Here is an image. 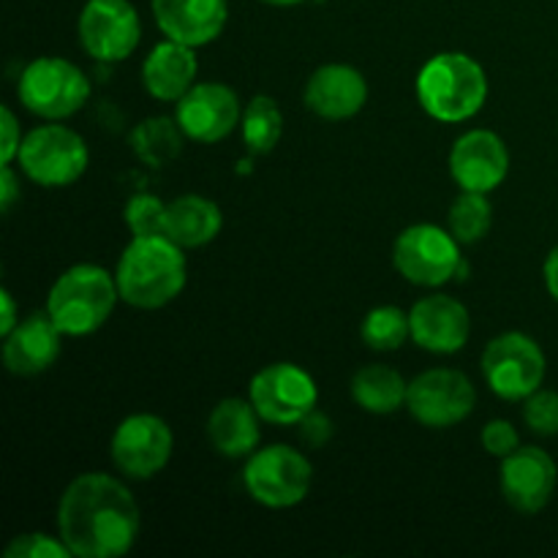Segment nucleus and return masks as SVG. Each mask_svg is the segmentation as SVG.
I'll return each instance as SVG.
<instances>
[{
    "label": "nucleus",
    "instance_id": "1",
    "mask_svg": "<svg viewBox=\"0 0 558 558\" xmlns=\"http://www.w3.org/2000/svg\"><path fill=\"white\" fill-rule=\"evenodd\" d=\"M142 512L123 480L87 472L58 501V534L74 558H120L136 545Z\"/></svg>",
    "mask_w": 558,
    "mask_h": 558
},
{
    "label": "nucleus",
    "instance_id": "2",
    "mask_svg": "<svg viewBox=\"0 0 558 558\" xmlns=\"http://www.w3.org/2000/svg\"><path fill=\"white\" fill-rule=\"evenodd\" d=\"M114 281L123 303L140 311H158L174 303L189 283L185 248L163 234L131 238L114 267Z\"/></svg>",
    "mask_w": 558,
    "mask_h": 558
},
{
    "label": "nucleus",
    "instance_id": "3",
    "mask_svg": "<svg viewBox=\"0 0 558 558\" xmlns=\"http://www.w3.org/2000/svg\"><path fill=\"white\" fill-rule=\"evenodd\" d=\"M414 93L428 118L439 123H463L488 101V74L472 54L439 52L417 71Z\"/></svg>",
    "mask_w": 558,
    "mask_h": 558
},
{
    "label": "nucleus",
    "instance_id": "4",
    "mask_svg": "<svg viewBox=\"0 0 558 558\" xmlns=\"http://www.w3.org/2000/svg\"><path fill=\"white\" fill-rule=\"evenodd\" d=\"M114 272L101 265H74L60 272L47 294V314L65 338H85L101 330L118 305Z\"/></svg>",
    "mask_w": 558,
    "mask_h": 558
},
{
    "label": "nucleus",
    "instance_id": "5",
    "mask_svg": "<svg viewBox=\"0 0 558 558\" xmlns=\"http://www.w3.org/2000/svg\"><path fill=\"white\" fill-rule=\"evenodd\" d=\"M90 163V150L80 131L69 129L60 120H47L25 134L16 156V167L44 189H65L74 185Z\"/></svg>",
    "mask_w": 558,
    "mask_h": 558
},
{
    "label": "nucleus",
    "instance_id": "6",
    "mask_svg": "<svg viewBox=\"0 0 558 558\" xmlns=\"http://www.w3.org/2000/svg\"><path fill=\"white\" fill-rule=\"evenodd\" d=\"M16 98L41 120H69L90 98V80L71 60L44 54L31 60L16 80Z\"/></svg>",
    "mask_w": 558,
    "mask_h": 558
},
{
    "label": "nucleus",
    "instance_id": "7",
    "mask_svg": "<svg viewBox=\"0 0 558 558\" xmlns=\"http://www.w3.org/2000/svg\"><path fill=\"white\" fill-rule=\"evenodd\" d=\"M314 466L305 452L289 445L259 447L245 458L243 485L256 505L267 510H292L311 494Z\"/></svg>",
    "mask_w": 558,
    "mask_h": 558
},
{
    "label": "nucleus",
    "instance_id": "8",
    "mask_svg": "<svg viewBox=\"0 0 558 558\" xmlns=\"http://www.w3.org/2000/svg\"><path fill=\"white\" fill-rule=\"evenodd\" d=\"M548 360L543 347L526 332H501L483 352V379L501 401H526L545 385Z\"/></svg>",
    "mask_w": 558,
    "mask_h": 558
},
{
    "label": "nucleus",
    "instance_id": "9",
    "mask_svg": "<svg viewBox=\"0 0 558 558\" xmlns=\"http://www.w3.org/2000/svg\"><path fill=\"white\" fill-rule=\"evenodd\" d=\"M392 265L403 281L436 289L452 281L463 267L461 243L450 229L436 223H412L392 243Z\"/></svg>",
    "mask_w": 558,
    "mask_h": 558
},
{
    "label": "nucleus",
    "instance_id": "10",
    "mask_svg": "<svg viewBox=\"0 0 558 558\" xmlns=\"http://www.w3.org/2000/svg\"><path fill=\"white\" fill-rule=\"evenodd\" d=\"M76 38L96 63H123L142 41L140 11L131 0H87L76 20Z\"/></svg>",
    "mask_w": 558,
    "mask_h": 558
},
{
    "label": "nucleus",
    "instance_id": "11",
    "mask_svg": "<svg viewBox=\"0 0 558 558\" xmlns=\"http://www.w3.org/2000/svg\"><path fill=\"white\" fill-rule=\"evenodd\" d=\"M174 452V434L158 414L136 412L120 420L109 439L114 469L129 480H153L167 469Z\"/></svg>",
    "mask_w": 558,
    "mask_h": 558
},
{
    "label": "nucleus",
    "instance_id": "12",
    "mask_svg": "<svg viewBox=\"0 0 558 558\" xmlns=\"http://www.w3.org/2000/svg\"><path fill=\"white\" fill-rule=\"evenodd\" d=\"M477 407V387L463 371L430 368L409 381L407 412L434 430L463 423Z\"/></svg>",
    "mask_w": 558,
    "mask_h": 558
},
{
    "label": "nucleus",
    "instance_id": "13",
    "mask_svg": "<svg viewBox=\"0 0 558 558\" xmlns=\"http://www.w3.org/2000/svg\"><path fill=\"white\" fill-rule=\"evenodd\" d=\"M248 401L265 423L298 425L319 403V387L298 363H270L251 379Z\"/></svg>",
    "mask_w": 558,
    "mask_h": 558
},
{
    "label": "nucleus",
    "instance_id": "14",
    "mask_svg": "<svg viewBox=\"0 0 558 558\" xmlns=\"http://www.w3.org/2000/svg\"><path fill=\"white\" fill-rule=\"evenodd\" d=\"M243 104L234 87L223 82H196L178 104L174 118L191 142L216 145L227 140L243 123Z\"/></svg>",
    "mask_w": 558,
    "mask_h": 558
},
{
    "label": "nucleus",
    "instance_id": "15",
    "mask_svg": "<svg viewBox=\"0 0 558 558\" xmlns=\"http://www.w3.org/2000/svg\"><path fill=\"white\" fill-rule=\"evenodd\" d=\"M447 167L461 191L490 194L510 174V150L496 131L472 129L452 142Z\"/></svg>",
    "mask_w": 558,
    "mask_h": 558
},
{
    "label": "nucleus",
    "instance_id": "16",
    "mask_svg": "<svg viewBox=\"0 0 558 558\" xmlns=\"http://www.w3.org/2000/svg\"><path fill=\"white\" fill-rule=\"evenodd\" d=\"M501 496L521 515H537L550 505L558 485V466L554 458L534 445H521L501 461Z\"/></svg>",
    "mask_w": 558,
    "mask_h": 558
},
{
    "label": "nucleus",
    "instance_id": "17",
    "mask_svg": "<svg viewBox=\"0 0 558 558\" xmlns=\"http://www.w3.org/2000/svg\"><path fill=\"white\" fill-rule=\"evenodd\" d=\"M412 341L430 354L461 352L472 336V316L461 300L450 294H425L409 311Z\"/></svg>",
    "mask_w": 558,
    "mask_h": 558
},
{
    "label": "nucleus",
    "instance_id": "18",
    "mask_svg": "<svg viewBox=\"0 0 558 558\" xmlns=\"http://www.w3.org/2000/svg\"><path fill=\"white\" fill-rule=\"evenodd\" d=\"M368 101V80L349 63H325L308 76L303 104L322 120H349Z\"/></svg>",
    "mask_w": 558,
    "mask_h": 558
},
{
    "label": "nucleus",
    "instance_id": "19",
    "mask_svg": "<svg viewBox=\"0 0 558 558\" xmlns=\"http://www.w3.org/2000/svg\"><path fill=\"white\" fill-rule=\"evenodd\" d=\"M63 332L47 311L20 319V325L3 336V365L14 376H38L58 363L63 352Z\"/></svg>",
    "mask_w": 558,
    "mask_h": 558
},
{
    "label": "nucleus",
    "instance_id": "20",
    "mask_svg": "<svg viewBox=\"0 0 558 558\" xmlns=\"http://www.w3.org/2000/svg\"><path fill=\"white\" fill-rule=\"evenodd\" d=\"M158 31L199 49L216 41L229 20V0H150Z\"/></svg>",
    "mask_w": 558,
    "mask_h": 558
},
{
    "label": "nucleus",
    "instance_id": "21",
    "mask_svg": "<svg viewBox=\"0 0 558 558\" xmlns=\"http://www.w3.org/2000/svg\"><path fill=\"white\" fill-rule=\"evenodd\" d=\"M199 76L196 49L189 44L163 38L142 60V87L150 98L161 104H178Z\"/></svg>",
    "mask_w": 558,
    "mask_h": 558
},
{
    "label": "nucleus",
    "instance_id": "22",
    "mask_svg": "<svg viewBox=\"0 0 558 558\" xmlns=\"http://www.w3.org/2000/svg\"><path fill=\"white\" fill-rule=\"evenodd\" d=\"M262 423L248 398H223L207 417V441L218 456L240 461L259 450Z\"/></svg>",
    "mask_w": 558,
    "mask_h": 558
},
{
    "label": "nucleus",
    "instance_id": "23",
    "mask_svg": "<svg viewBox=\"0 0 558 558\" xmlns=\"http://www.w3.org/2000/svg\"><path fill=\"white\" fill-rule=\"evenodd\" d=\"M223 229V213L213 199L183 194L167 202V238L180 248H202L213 243Z\"/></svg>",
    "mask_w": 558,
    "mask_h": 558
},
{
    "label": "nucleus",
    "instance_id": "24",
    "mask_svg": "<svg viewBox=\"0 0 558 558\" xmlns=\"http://www.w3.org/2000/svg\"><path fill=\"white\" fill-rule=\"evenodd\" d=\"M349 390H352L354 403L368 414L385 417V414H396L401 412V409H407L409 381L403 379L396 368H390V365H363V368L352 376Z\"/></svg>",
    "mask_w": 558,
    "mask_h": 558
},
{
    "label": "nucleus",
    "instance_id": "25",
    "mask_svg": "<svg viewBox=\"0 0 558 558\" xmlns=\"http://www.w3.org/2000/svg\"><path fill=\"white\" fill-rule=\"evenodd\" d=\"M185 140L189 136L180 129L178 118H167V114L140 120L129 134L131 150L147 167H167L183 153Z\"/></svg>",
    "mask_w": 558,
    "mask_h": 558
},
{
    "label": "nucleus",
    "instance_id": "26",
    "mask_svg": "<svg viewBox=\"0 0 558 558\" xmlns=\"http://www.w3.org/2000/svg\"><path fill=\"white\" fill-rule=\"evenodd\" d=\"M243 145L251 156H265L281 142L283 136V112L272 96H254L243 109L240 123Z\"/></svg>",
    "mask_w": 558,
    "mask_h": 558
},
{
    "label": "nucleus",
    "instance_id": "27",
    "mask_svg": "<svg viewBox=\"0 0 558 558\" xmlns=\"http://www.w3.org/2000/svg\"><path fill=\"white\" fill-rule=\"evenodd\" d=\"M490 227H494V205H490L488 194L461 191L447 213V229L456 234L458 243H480L490 232Z\"/></svg>",
    "mask_w": 558,
    "mask_h": 558
},
{
    "label": "nucleus",
    "instance_id": "28",
    "mask_svg": "<svg viewBox=\"0 0 558 558\" xmlns=\"http://www.w3.org/2000/svg\"><path fill=\"white\" fill-rule=\"evenodd\" d=\"M360 338L374 352H396L403 343L412 341L409 314L398 305H376L365 314L363 325H360Z\"/></svg>",
    "mask_w": 558,
    "mask_h": 558
},
{
    "label": "nucleus",
    "instance_id": "29",
    "mask_svg": "<svg viewBox=\"0 0 558 558\" xmlns=\"http://www.w3.org/2000/svg\"><path fill=\"white\" fill-rule=\"evenodd\" d=\"M123 221L131 238H167V202L153 194H134L125 202Z\"/></svg>",
    "mask_w": 558,
    "mask_h": 558
},
{
    "label": "nucleus",
    "instance_id": "30",
    "mask_svg": "<svg viewBox=\"0 0 558 558\" xmlns=\"http://www.w3.org/2000/svg\"><path fill=\"white\" fill-rule=\"evenodd\" d=\"M523 423L537 436H558V392L539 387L523 401Z\"/></svg>",
    "mask_w": 558,
    "mask_h": 558
},
{
    "label": "nucleus",
    "instance_id": "31",
    "mask_svg": "<svg viewBox=\"0 0 558 558\" xmlns=\"http://www.w3.org/2000/svg\"><path fill=\"white\" fill-rule=\"evenodd\" d=\"M5 558H69L71 550L69 545L52 534L44 532H27V534H16L3 550Z\"/></svg>",
    "mask_w": 558,
    "mask_h": 558
},
{
    "label": "nucleus",
    "instance_id": "32",
    "mask_svg": "<svg viewBox=\"0 0 558 558\" xmlns=\"http://www.w3.org/2000/svg\"><path fill=\"white\" fill-rule=\"evenodd\" d=\"M480 441H483L488 456L505 461L507 456H512L521 447V434H518V428L510 420H490V423H485Z\"/></svg>",
    "mask_w": 558,
    "mask_h": 558
},
{
    "label": "nucleus",
    "instance_id": "33",
    "mask_svg": "<svg viewBox=\"0 0 558 558\" xmlns=\"http://www.w3.org/2000/svg\"><path fill=\"white\" fill-rule=\"evenodd\" d=\"M0 131H3V140H0V163H14L16 156H20L25 134H22L20 120H16L14 109L9 104L0 109Z\"/></svg>",
    "mask_w": 558,
    "mask_h": 558
},
{
    "label": "nucleus",
    "instance_id": "34",
    "mask_svg": "<svg viewBox=\"0 0 558 558\" xmlns=\"http://www.w3.org/2000/svg\"><path fill=\"white\" fill-rule=\"evenodd\" d=\"M298 434H300V439H303V445H308V447L327 445L332 436L330 417H325V414L316 412L314 409V412L305 414V417L298 423Z\"/></svg>",
    "mask_w": 558,
    "mask_h": 558
},
{
    "label": "nucleus",
    "instance_id": "35",
    "mask_svg": "<svg viewBox=\"0 0 558 558\" xmlns=\"http://www.w3.org/2000/svg\"><path fill=\"white\" fill-rule=\"evenodd\" d=\"M22 199L20 178L14 172V163H0V210L9 216L16 202Z\"/></svg>",
    "mask_w": 558,
    "mask_h": 558
},
{
    "label": "nucleus",
    "instance_id": "36",
    "mask_svg": "<svg viewBox=\"0 0 558 558\" xmlns=\"http://www.w3.org/2000/svg\"><path fill=\"white\" fill-rule=\"evenodd\" d=\"M20 311H16V300L9 289H0V336H9L16 325H20Z\"/></svg>",
    "mask_w": 558,
    "mask_h": 558
},
{
    "label": "nucleus",
    "instance_id": "37",
    "mask_svg": "<svg viewBox=\"0 0 558 558\" xmlns=\"http://www.w3.org/2000/svg\"><path fill=\"white\" fill-rule=\"evenodd\" d=\"M543 278H545V289H548V294L558 303V245L550 251L548 259H545Z\"/></svg>",
    "mask_w": 558,
    "mask_h": 558
},
{
    "label": "nucleus",
    "instance_id": "38",
    "mask_svg": "<svg viewBox=\"0 0 558 558\" xmlns=\"http://www.w3.org/2000/svg\"><path fill=\"white\" fill-rule=\"evenodd\" d=\"M262 3H267V5H278V9H292V5L305 3V0H262Z\"/></svg>",
    "mask_w": 558,
    "mask_h": 558
}]
</instances>
